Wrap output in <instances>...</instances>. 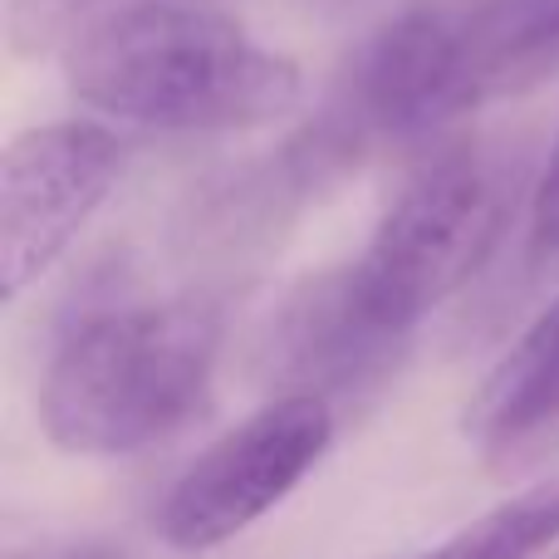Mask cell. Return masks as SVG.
<instances>
[{
    "mask_svg": "<svg viewBox=\"0 0 559 559\" xmlns=\"http://www.w3.org/2000/svg\"><path fill=\"white\" fill-rule=\"evenodd\" d=\"M59 64L84 108L163 133H251L305 98V74L285 49L192 0H123L88 20Z\"/></svg>",
    "mask_w": 559,
    "mask_h": 559,
    "instance_id": "obj_1",
    "label": "cell"
},
{
    "mask_svg": "<svg viewBox=\"0 0 559 559\" xmlns=\"http://www.w3.org/2000/svg\"><path fill=\"white\" fill-rule=\"evenodd\" d=\"M222 309L153 299L79 319L39 383V427L69 456H133L192 427L212 403Z\"/></svg>",
    "mask_w": 559,
    "mask_h": 559,
    "instance_id": "obj_2",
    "label": "cell"
},
{
    "mask_svg": "<svg viewBox=\"0 0 559 559\" xmlns=\"http://www.w3.org/2000/svg\"><path fill=\"white\" fill-rule=\"evenodd\" d=\"M525 163L501 143H452L427 157L388 202L354 265L383 319L413 334L447 295L496 255L515 212Z\"/></svg>",
    "mask_w": 559,
    "mask_h": 559,
    "instance_id": "obj_3",
    "label": "cell"
},
{
    "mask_svg": "<svg viewBox=\"0 0 559 559\" xmlns=\"http://www.w3.org/2000/svg\"><path fill=\"white\" fill-rule=\"evenodd\" d=\"M329 442L334 413L324 397L275 393L177 476L157 511V540L182 555H202L246 535L314 472Z\"/></svg>",
    "mask_w": 559,
    "mask_h": 559,
    "instance_id": "obj_4",
    "label": "cell"
},
{
    "mask_svg": "<svg viewBox=\"0 0 559 559\" xmlns=\"http://www.w3.org/2000/svg\"><path fill=\"white\" fill-rule=\"evenodd\" d=\"M123 177V143L94 118L25 128L0 153V289L20 299L74 246Z\"/></svg>",
    "mask_w": 559,
    "mask_h": 559,
    "instance_id": "obj_5",
    "label": "cell"
},
{
    "mask_svg": "<svg viewBox=\"0 0 559 559\" xmlns=\"http://www.w3.org/2000/svg\"><path fill=\"white\" fill-rule=\"evenodd\" d=\"M407 344L413 334L378 314L354 265H334L280 299L255 344V373L275 393H314L329 403L393 378Z\"/></svg>",
    "mask_w": 559,
    "mask_h": 559,
    "instance_id": "obj_6",
    "label": "cell"
},
{
    "mask_svg": "<svg viewBox=\"0 0 559 559\" xmlns=\"http://www.w3.org/2000/svg\"><path fill=\"white\" fill-rule=\"evenodd\" d=\"M559 69V0H476L447 15L452 123L486 104L521 98Z\"/></svg>",
    "mask_w": 559,
    "mask_h": 559,
    "instance_id": "obj_7",
    "label": "cell"
},
{
    "mask_svg": "<svg viewBox=\"0 0 559 559\" xmlns=\"http://www.w3.org/2000/svg\"><path fill=\"white\" fill-rule=\"evenodd\" d=\"M466 437L496 472L535 462L559 442V299L506 348L466 403Z\"/></svg>",
    "mask_w": 559,
    "mask_h": 559,
    "instance_id": "obj_8",
    "label": "cell"
},
{
    "mask_svg": "<svg viewBox=\"0 0 559 559\" xmlns=\"http://www.w3.org/2000/svg\"><path fill=\"white\" fill-rule=\"evenodd\" d=\"M550 540H559V472L550 481L501 501L496 511L476 515L472 525H462L452 540L423 559H535L540 550H550Z\"/></svg>",
    "mask_w": 559,
    "mask_h": 559,
    "instance_id": "obj_9",
    "label": "cell"
},
{
    "mask_svg": "<svg viewBox=\"0 0 559 559\" xmlns=\"http://www.w3.org/2000/svg\"><path fill=\"white\" fill-rule=\"evenodd\" d=\"M114 5L123 0H5V45L15 59L55 55Z\"/></svg>",
    "mask_w": 559,
    "mask_h": 559,
    "instance_id": "obj_10",
    "label": "cell"
},
{
    "mask_svg": "<svg viewBox=\"0 0 559 559\" xmlns=\"http://www.w3.org/2000/svg\"><path fill=\"white\" fill-rule=\"evenodd\" d=\"M525 251L531 261H555L559 255V133L550 143V157L535 173L531 212H525Z\"/></svg>",
    "mask_w": 559,
    "mask_h": 559,
    "instance_id": "obj_11",
    "label": "cell"
},
{
    "mask_svg": "<svg viewBox=\"0 0 559 559\" xmlns=\"http://www.w3.org/2000/svg\"><path fill=\"white\" fill-rule=\"evenodd\" d=\"M59 559H108V555H98V550H79V555H59Z\"/></svg>",
    "mask_w": 559,
    "mask_h": 559,
    "instance_id": "obj_12",
    "label": "cell"
},
{
    "mask_svg": "<svg viewBox=\"0 0 559 559\" xmlns=\"http://www.w3.org/2000/svg\"><path fill=\"white\" fill-rule=\"evenodd\" d=\"M555 559H559V555H555Z\"/></svg>",
    "mask_w": 559,
    "mask_h": 559,
    "instance_id": "obj_13",
    "label": "cell"
}]
</instances>
